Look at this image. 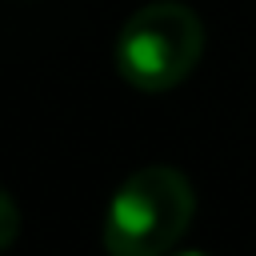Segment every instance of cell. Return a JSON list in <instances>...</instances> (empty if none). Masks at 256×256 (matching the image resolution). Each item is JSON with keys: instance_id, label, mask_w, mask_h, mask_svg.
I'll list each match as a JSON object with an SVG mask.
<instances>
[{"instance_id": "6da1fadb", "label": "cell", "mask_w": 256, "mask_h": 256, "mask_svg": "<svg viewBox=\"0 0 256 256\" xmlns=\"http://www.w3.org/2000/svg\"><path fill=\"white\" fill-rule=\"evenodd\" d=\"M196 212V192L184 172L168 164H148L132 172L104 212V252L108 256H168L188 232Z\"/></svg>"}, {"instance_id": "7a4b0ae2", "label": "cell", "mask_w": 256, "mask_h": 256, "mask_svg": "<svg viewBox=\"0 0 256 256\" xmlns=\"http://www.w3.org/2000/svg\"><path fill=\"white\" fill-rule=\"evenodd\" d=\"M204 56V24L176 0L136 8L116 36V72L136 92H168Z\"/></svg>"}, {"instance_id": "3957f363", "label": "cell", "mask_w": 256, "mask_h": 256, "mask_svg": "<svg viewBox=\"0 0 256 256\" xmlns=\"http://www.w3.org/2000/svg\"><path fill=\"white\" fill-rule=\"evenodd\" d=\"M16 232H20V208H16L12 196L0 188V252L16 240Z\"/></svg>"}, {"instance_id": "277c9868", "label": "cell", "mask_w": 256, "mask_h": 256, "mask_svg": "<svg viewBox=\"0 0 256 256\" xmlns=\"http://www.w3.org/2000/svg\"><path fill=\"white\" fill-rule=\"evenodd\" d=\"M168 256H208V252H196V248H184V252H168Z\"/></svg>"}]
</instances>
